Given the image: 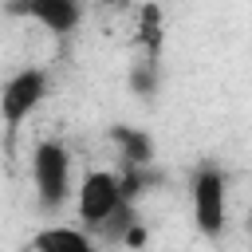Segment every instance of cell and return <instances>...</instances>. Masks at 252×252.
Returning <instances> with one entry per match:
<instances>
[{
  "label": "cell",
  "mask_w": 252,
  "mask_h": 252,
  "mask_svg": "<svg viewBox=\"0 0 252 252\" xmlns=\"http://www.w3.org/2000/svg\"><path fill=\"white\" fill-rule=\"evenodd\" d=\"M51 94V75L43 67H20L0 83V118L8 130H20Z\"/></svg>",
  "instance_id": "cell-4"
},
{
  "label": "cell",
  "mask_w": 252,
  "mask_h": 252,
  "mask_svg": "<svg viewBox=\"0 0 252 252\" xmlns=\"http://www.w3.org/2000/svg\"><path fill=\"white\" fill-rule=\"evenodd\" d=\"M32 252H94V240L79 224H43L32 236Z\"/></svg>",
  "instance_id": "cell-8"
},
{
  "label": "cell",
  "mask_w": 252,
  "mask_h": 252,
  "mask_svg": "<svg viewBox=\"0 0 252 252\" xmlns=\"http://www.w3.org/2000/svg\"><path fill=\"white\" fill-rule=\"evenodd\" d=\"M134 47L138 59L161 63V47H165V12L158 0H138L134 4Z\"/></svg>",
  "instance_id": "cell-6"
},
{
  "label": "cell",
  "mask_w": 252,
  "mask_h": 252,
  "mask_svg": "<svg viewBox=\"0 0 252 252\" xmlns=\"http://www.w3.org/2000/svg\"><path fill=\"white\" fill-rule=\"evenodd\" d=\"M126 83H130V91H134L138 98H154V94L161 91V63H150V59L130 63Z\"/></svg>",
  "instance_id": "cell-9"
},
{
  "label": "cell",
  "mask_w": 252,
  "mask_h": 252,
  "mask_svg": "<svg viewBox=\"0 0 252 252\" xmlns=\"http://www.w3.org/2000/svg\"><path fill=\"white\" fill-rule=\"evenodd\" d=\"M28 173H32V189H35V201H39L43 213H59L71 201V193H75V158L63 142L39 138L32 146Z\"/></svg>",
  "instance_id": "cell-1"
},
{
  "label": "cell",
  "mask_w": 252,
  "mask_h": 252,
  "mask_svg": "<svg viewBox=\"0 0 252 252\" xmlns=\"http://www.w3.org/2000/svg\"><path fill=\"white\" fill-rule=\"evenodd\" d=\"M75 201V217H79V228H102L126 201H122V185H118V173L114 169H87L71 193Z\"/></svg>",
  "instance_id": "cell-3"
},
{
  "label": "cell",
  "mask_w": 252,
  "mask_h": 252,
  "mask_svg": "<svg viewBox=\"0 0 252 252\" xmlns=\"http://www.w3.org/2000/svg\"><path fill=\"white\" fill-rule=\"evenodd\" d=\"M4 12L39 24L47 35H71V32H79L87 4L83 0H8Z\"/></svg>",
  "instance_id": "cell-5"
},
{
  "label": "cell",
  "mask_w": 252,
  "mask_h": 252,
  "mask_svg": "<svg viewBox=\"0 0 252 252\" xmlns=\"http://www.w3.org/2000/svg\"><path fill=\"white\" fill-rule=\"evenodd\" d=\"M189 213L205 240H220L228 228V173L213 161L197 165L189 181Z\"/></svg>",
  "instance_id": "cell-2"
},
{
  "label": "cell",
  "mask_w": 252,
  "mask_h": 252,
  "mask_svg": "<svg viewBox=\"0 0 252 252\" xmlns=\"http://www.w3.org/2000/svg\"><path fill=\"white\" fill-rule=\"evenodd\" d=\"M110 142L118 150V169H150L154 165V138L138 126H110Z\"/></svg>",
  "instance_id": "cell-7"
}]
</instances>
